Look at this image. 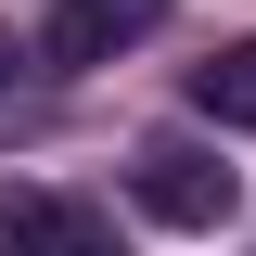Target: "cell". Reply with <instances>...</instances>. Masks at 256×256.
Segmentation results:
<instances>
[{"instance_id":"3957f363","label":"cell","mask_w":256,"mask_h":256,"mask_svg":"<svg viewBox=\"0 0 256 256\" xmlns=\"http://www.w3.org/2000/svg\"><path fill=\"white\" fill-rule=\"evenodd\" d=\"M166 26V0H52V26H38V64H116L128 38H154Z\"/></svg>"},{"instance_id":"7a4b0ae2","label":"cell","mask_w":256,"mask_h":256,"mask_svg":"<svg viewBox=\"0 0 256 256\" xmlns=\"http://www.w3.org/2000/svg\"><path fill=\"white\" fill-rule=\"evenodd\" d=\"M0 256H128L116 218L90 192H52V180H0Z\"/></svg>"},{"instance_id":"6da1fadb","label":"cell","mask_w":256,"mask_h":256,"mask_svg":"<svg viewBox=\"0 0 256 256\" xmlns=\"http://www.w3.org/2000/svg\"><path fill=\"white\" fill-rule=\"evenodd\" d=\"M128 192H141V218H154V230H230V205H244V180H230L205 141H180V128L128 154Z\"/></svg>"},{"instance_id":"5b68a950","label":"cell","mask_w":256,"mask_h":256,"mask_svg":"<svg viewBox=\"0 0 256 256\" xmlns=\"http://www.w3.org/2000/svg\"><path fill=\"white\" fill-rule=\"evenodd\" d=\"M0 90H13V38H0Z\"/></svg>"},{"instance_id":"277c9868","label":"cell","mask_w":256,"mask_h":256,"mask_svg":"<svg viewBox=\"0 0 256 256\" xmlns=\"http://www.w3.org/2000/svg\"><path fill=\"white\" fill-rule=\"evenodd\" d=\"M192 102H205L218 128H256V38H230V52L192 64Z\"/></svg>"}]
</instances>
